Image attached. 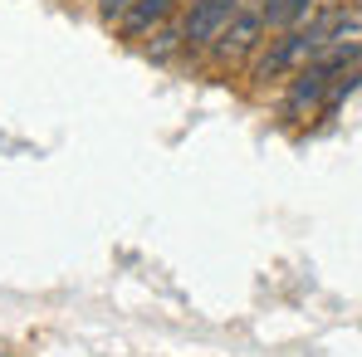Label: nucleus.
<instances>
[{"mask_svg": "<svg viewBox=\"0 0 362 357\" xmlns=\"http://www.w3.org/2000/svg\"><path fill=\"white\" fill-rule=\"evenodd\" d=\"M264 5H240L235 10V20L226 25V35L211 45V54H216V64H245L255 49H259V40H264Z\"/></svg>", "mask_w": 362, "mask_h": 357, "instance_id": "f03ea898", "label": "nucleus"}, {"mask_svg": "<svg viewBox=\"0 0 362 357\" xmlns=\"http://www.w3.org/2000/svg\"><path fill=\"white\" fill-rule=\"evenodd\" d=\"M308 10H313V0H264V25L269 30H294L308 20Z\"/></svg>", "mask_w": 362, "mask_h": 357, "instance_id": "20e7f679", "label": "nucleus"}, {"mask_svg": "<svg viewBox=\"0 0 362 357\" xmlns=\"http://www.w3.org/2000/svg\"><path fill=\"white\" fill-rule=\"evenodd\" d=\"M132 5H137V0H98V20H103V25H122V20L132 15Z\"/></svg>", "mask_w": 362, "mask_h": 357, "instance_id": "39448f33", "label": "nucleus"}, {"mask_svg": "<svg viewBox=\"0 0 362 357\" xmlns=\"http://www.w3.org/2000/svg\"><path fill=\"white\" fill-rule=\"evenodd\" d=\"M172 5H177V0H137V5H132V15L122 20L118 30L127 35V40H142L147 30H157V25L172 15Z\"/></svg>", "mask_w": 362, "mask_h": 357, "instance_id": "7ed1b4c3", "label": "nucleus"}, {"mask_svg": "<svg viewBox=\"0 0 362 357\" xmlns=\"http://www.w3.org/2000/svg\"><path fill=\"white\" fill-rule=\"evenodd\" d=\"M235 10H240V0H191V10L181 20V49L186 54L211 49L226 35V25L235 20Z\"/></svg>", "mask_w": 362, "mask_h": 357, "instance_id": "f257e3e1", "label": "nucleus"}]
</instances>
